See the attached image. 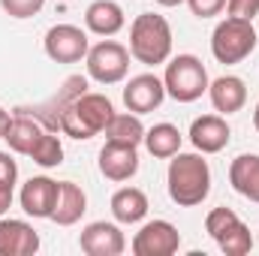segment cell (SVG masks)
Here are the masks:
<instances>
[{
    "mask_svg": "<svg viewBox=\"0 0 259 256\" xmlns=\"http://www.w3.org/2000/svg\"><path fill=\"white\" fill-rule=\"evenodd\" d=\"M169 199L178 208H196L211 193V166L202 154H175L169 163Z\"/></svg>",
    "mask_w": 259,
    "mask_h": 256,
    "instance_id": "cell-1",
    "label": "cell"
},
{
    "mask_svg": "<svg viewBox=\"0 0 259 256\" xmlns=\"http://www.w3.org/2000/svg\"><path fill=\"white\" fill-rule=\"evenodd\" d=\"M130 55L145 66H160L172 55V27L157 12H142L130 24Z\"/></svg>",
    "mask_w": 259,
    "mask_h": 256,
    "instance_id": "cell-2",
    "label": "cell"
},
{
    "mask_svg": "<svg viewBox=\"0 0 259 256\" xmlns=\"http://www.w3.org/2000/svg\"><path fill=\"white\" fill-rule=\"evenodd\" d=\"M112 115H115V106L106 94L84 91L61 112V133L72 139H94L97 133L106 130Z\"/></svg>",
    "mask_w": 259,
    "mask_h": 256,
    "instance_id": "cell-3",
    "label": "cell"
},
{
    "mask_svg": "<svg viewBox=\"0 0 259 256\" xmlns=\"http://www.w3.org/2000/svg\"><path fill=\"white\" fill-rule=\"evenodd\" d=\"M256 42L259 36L253 21L226 15L211 33V55L217 58V64H241L244 58H250L256 52Z\"/></svg>",
    "mask_w": 259,
    "mask_h": 256,
    "instance_id": "cell-4",
    "label": "cell"
},
{
    "mask_svg": "<svg viewBox=\"0 0 259 256\" xmlns=\"http://www.w3.org/2000/svg\"><path fill=\"white\" fill-rule=\"evenodd\" d=\"M163 84H166V97H172L175 103H193L208 91L211 78L196 55H178L166 64Z\"/></svg>",
    "mask_w": 259,
    "mask_h": 256,
    "instance_id": "cell-5",
    "label": "cell"
},
{
    "mask_svg": "<svg viewBox=\"0 0 259 256\" xmlns=\"http://www.w3.org/2000/svg\"><path fill=\"white\" fill-rule=\"evenodd\" d=\"M205 232L214 238V244L226 256H247L253 250V235L244 226V220L232 211V208H211L205 217Z\"/></svg>",
    "mask_w": 259,
    "mask_h": 256,
    "instance_id": "cell-6",
    "label": "cell"
},
{
    "mask_svg": "<svg viewBox=\"0 0 259 256\" xmlns=\"http://www.w3.org/2000/svg\"><path fill=\"white\" fill-rule=\"evenodd\" d=\"M88 75L100 84H118L124 81L130 72V49L115 42V39H103L97 46L88 49Z\"/></svg>",
    "mask_w": 259,
    "mask_h": 256,
    "instance_id": "cell-7",
    "label": "cell"
},
{
    "mask_svg": "<svg viewBox=\"0 0 259 256\" xmlns=\"http://www.w3.org/2000/svg\"><path fill=\"white\" fill-rule=\"evenodd\" d=\"M181 247V232L169 220H148L136 235L130 250L136 256H172Z\"/></svg>",
    "mask_w": 259,
    "mask_h": 256,
    "instance_id": "cell-8",
    "label": "cell"
},
{
    "mask_svg": "<svg viewBox=\"0 0 259 256\" xmlns=\"http://www.w3.org/2000/svg\"><path fill=\"white\" fill-rule=\"evenodd\" d=\"M88 33L75 24H55L46 33V55L55 64H78L81 58H88Z\"/></svg>",
    "mask_w": 259,
    "mask_h": 256,
    "instance_id": "cell-9",
    "label": "cell"
},
{
    "mask_svg": "<svg viewBox=\"0 0 259 256\" xmlns=\"http://www.w3.org/2000/svg\"><path fill=\"white\" fill-rule=\"evenodd\" d=\"M163 100H166V84L154 72L133 75L124 88V106H127V112H136V115H148V112L160 109Z\"/></svg>",
    "mask_w": 259,
    "mask_h": 256,
    "instance_id": "cell-10",
    "label": "cell"
},
{
    "mask_svg": "<svg viewBox=\"0 0 259 256\" xmlns=\"http://www.w3.org/2000/svg\"><path fill=\"white\" fill-rule=\"evenodd\" d=\"M78 247L88 256H121L127 250V238H124L121 226L106 223V220H94L81 229Z\"/></svg>",
    "mask_w": 259,
    "mask_h": 256,
    "instance_id": "cell-11",
    "label": "cell"
},
{
    "mask_svg": "<svg viewBox=\"0 0 259 256\" xmlns=\"http://www.w3.org/2000/svg\"><path fill=\"white\" fill-rule=\"evenodd\" d=\"M39 250V232L27 220L0 217V256H33Z\"/></svg>",
    "mask_w": 259,
    "mask_h": 256,
    "instance_id": "cell-12",
    "label": "cell"
},
{
    "mask_svg": "<svg viewBox=\"0 0 259 256\" xmlns=\"http://www.w3.org/2000/svg\"><path fill=\"white\" fill-rule=\"evenodd\" d=\"M18 202H21L27 217H36V220L49 217L52 220V211H55V202H58V181H52L46 175L30 178L18 193Z\"/></svg>",
    "mask_w": 259,
    "mask_h": 256,
    "instance_id": "cell-13",
    "label": "cell"
},
{
    "mask_svg": "<svg viewBox=\"0 0 259 256\" xmlns=\"http://www.w3.org/2000/svg\"><path fill=\"white\" fill-rule=\"evenodd\" d=\"M100 172L109 181H130L139 172V151L133 145H118V142H106L100 151Z\"/></svg>",
    "mask_w": 259,
    "mask_h": 256,
    "instance_id": "cell-14",
    "label": "cell"
},
{
    "mask_svg": "<svg viewBox=\"0 0 259 256\" xmlns=\"http://www.w3.org/2000/svg\"><path fill=\"white\" fill-rule=\"evenodd\" d=\"M232 130L220 115H202L190 124V142L199 154H220L229 145Z\"/></svg>",
    "mask_w": 259,
    "mask_h": 256,
    "instance_id": "cell-15",
    "label": "cell"
},
{
    "mask_svg": "<svg viewBox=\"0 0 259 256\" xmlns=\"http://www.w3.org/2000/svg\"><path fill=\"white\" fill-rule=\"evenodd\" d=\"M208 97L220 115H235L247 103V84L238 75H220L208 84Z\"/></svg>",
    "mask_w": 259,
    "mask_h": 256,
    "instance_id": "cell-16",
    "label": "cell"
},
{
    "mask_svg": "<svg viewBox=\"0 0 259 256\" xmlns=\"http://www.w3.org/2000/svg\"><path fill=\"white\" fill-rule=\"evenodd\" d=\"M84 24L97 36H115L118 30H124L127 18H124V9L115 0H94L84 9Z\"/></svg>",
    "mask_w": 259,
    "mask_h": 256,
    "instance_id": "cell-17",
    "label": "cell"
},
{
    "mask_svg": "<svg viewBox=\"0 0 259 256\" xmlns=\"http://www.w3.org/2000/svg\"><path fill=\"white\" fill-rule=\"evenodd\" d=\"M46 133V127L33 118V115H27L24 109H18L15 115H12V121H9V127H6V145H9V151H15V154H30L33 151V145L39 142V136Z\"/></svg>",
    "mask_w": 259,
    "mask_h": 256,
    "instance_id": "cell-18",
    "label": "cell"
},
{
    "mask_svg": "<svg viewBox=\"0 0 259 256\" xmlns=\"http://www.w3.org/2000/svg\"><path fill=\"white\" fill-rule=\"evenodd\" d=\"M88 211V196L75 181H58V202L52 211V220L58 226H72L81 220V214Z\"/></svg>",
    "mask_w": 259,
    "mask_h": 256,
    "instance_id": "cell-19",
    "label": "cell"
},
{
    "mask_svg": "<svg viewBox=\"0 0 259 256\" xmlns=\"http://www.w3.org/2000/svg\"><path fill=\"white\" fill-rule=\"evenodd\" d=\"M229 184L232 190L259 205V154H241L229 166Z\"/></svg>",
    "mask_w": 259,
    "mask_h": 256,
    "instance_id": "cell-20",
    "label": "cell"
},
{
    "mask_svg": "<svg viewBox=\"0 0 259 256\" xmlns=\"http://www.w3.org/2000/svg\"><path fill=\"white\" fill-rule=\"evenodd\" d=\"M148 214V196L139 187H121L112 196V217L118 223H139Z\"/></svg>",
    "mask_w": 259,
    "mask_h": 256,
    "instance_id": "cell-21",
    "label": "cell"
},
{
    "mask_svg": "<svg viewBox=\"0 0 259 256\" xmlns=\"http://www.w3.org/2000/svg\"><path fill=\"white\" fill-rule=\"evenodd\" d=\"M145 148L151 157L157 160H172L181 151V130L175 124H154L151 130H145Z\"/></svg>",
    "mask_w": 259,
    "mask_h": 256,
    "instance_id": "cell-22",
    "label": "cell"
},
{
    "mask_svg": "<svg viewBox=\"0 0 259 256\" xmlns=\"http://www.w3.org/2000/svg\"><path fill=\"white\" fill-rule=\"evenodd\" d=\"M103 133H106V142H118V145L139 148L145 142V127H142V118L136 112H121V115L115 112Z\"/></svg>",
    "mask_w": 259,
    "mask_h": 256,
    "instance_id": "cell-23",
    "label": "cell"
},
{
    "mask_svg": "<svg viewBox=\"0 0 259 256\" xmlns=\"http://www.w3.org/2000/svg\"><path fill=\"white\" fill-rule=\"evenodd\" d=\"M27 157H30L36 166H42V169H55V166H61V163H64V145H61V139H58L55 133H49V130H46Z\"/></svg>",
    "mask_w": 259,
    "mask_h": 256,
    "instance_id": "cell-24",
    "label": "cell"
},
{
    "mask_svg": "<svg viewBox=\"0 0 259 256\" xmlns=\"http://www.w3.org/2000/svg\"><path fill=\"white\" fill-rule=\"evenodd\" d=\"M0 6L9 18H33V15H39L46 0H0Z\"/></svg>",
    "mask_w": 259,
    "mask_h": 256,
    "instance_id": "cell-25",
    "label": "cell"
},
{
    "mask_svg": "<svg viewBox=\"0 0 259 256\" xmlns=\"http://www.w3.org/2000/svg\"><path fill=\"white\" fill-rule=\"evenodd\" d=\"M226 12H229V18L253 21L259 15V0H226Z\"/></svg>",
    "mask_w": 259,
    "mask_h": 256,
    "instance_id": "cell-26",
    "label": "cell"
},
{
    "mask_svg": "<svg viewBox=\"0 0 259 256\" xmlns=\"http://www.w3.org/2000/svg\"><path fill=\"white\" fill-rule=\"evenodd\" d=\"M187 6L196 18H214L226 9V0H187Z\"/></svg>",
    "mask_w": 259,
    "mask_h": 256,
    "instance_id": "cell-27",
    "label": "cell"
},
{
    "mask_svg": "<svg viewBox=\"0 0 259 256\" xmlns=\"http://www.w3.org/2000/svg\"><path fill=\"white\" fill-rule=\"evenodd\" d=\"M15 181H18V166H15V160H12L6 151H0V187H15Z\"/></svg>",
    "mask_w": 259,
    "mask_h": 256,
    "instance_id": "cell-28",
    "label": "cell"
},
{
    "mask_svg": "<svg viewBox=\"0 0 259 256\" xmlns=\"http://www.w3.org/2000/svg\"><path fill=\"white\" fill-rule=\"evenodd\" d=\"M12 208V187H0V217Z\"/></svg>",
    "mask_w": 259,
    "mask_h": 256,
    "instance_id": "cell-29",
    "label": "cell"
},
{
    "mask_svg": "<svg viewBox=\"0 0 259 256\" xmlns=\"http://www.w3.org/2000/svg\"><path fill=\"white\" fill-rule=\"evenodd\" d=\"M9 121H12V115H9V112L0 106V139L6 136V127H9Z\"/></svg>",
    "mask_w": 259,
    "mask_h": 256,
    "instance_id": "cell-30",
    "label": "cell"
},
{
    "mask_svg": "<svg viewBox=\"0 0 259 256\" xmlns=\"http://www.w3.org/2000/svg\"><path fill=\"white\" fill-rule=\"evenodd\" d=\"M154 3H160V6H181V3H187V0H154Z\"/></svg>",
    "mask_w": 259,
    "mask_h": 256,
    "instance_id": "cell-31",
    "label": "cell"
},
{
    "mask_svg": "<svg viewBox=\"0 0 259 256\" xmlns=\"http://www.w3.org/2000/svg\"><path fill=\"white\" fill-rule=\"evenodd\" d=\"M253 127L259 130V103H256V109H253Z\"/></svg>",
    "mask_w": 259,
    "mask_h": 256,
    "instance_id": "cell-32",
    "label": "cell"
},
{
    "mask_svg": "<svg viewBox=\"0 0 259 256\" xmlns=\"http://www.w3.org/2000/svg\"><path fill=\"white\" fill-rule=\"evenodd\" d=\"M256 244H259V238H256Z\"/></svg>",
    "mask_w": 259,
    "mask_h": 256,
    "instance_id": "cell-33",
    "label": "cell"
}]
</instances>
